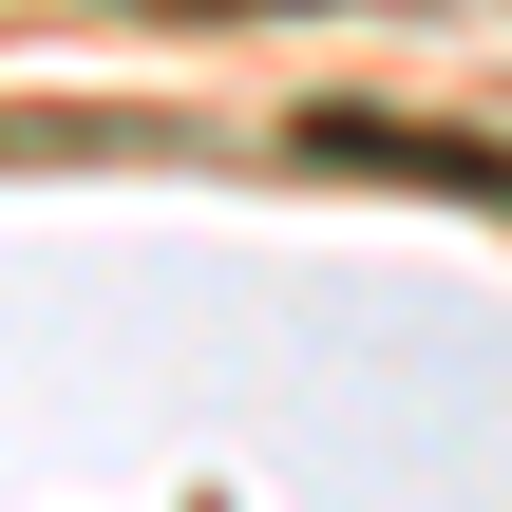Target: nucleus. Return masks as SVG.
<instances>
[{
	"label": "nucleus",
	"mask_w": 512,
	"mask_h": 512,
	"mask_svg": "<svg viewBox=\"0 0 512 512\" xmlns=\"http://www.w3.org/2000/svg\"><path fill=\"white\" fill-rule=\"evenodd\" d=\"M304 152H323V171H399V190H475V209H512V152H494V133H437V114H361V95H323Z\"/></svg>",
	"instance_id": "f257e3e1"
},
{
	"label": "nucleus",
	"mask_w": 512,
	"mask_h": 512,
	"mask_svg": "<svg viewBox=\"0 0 512 512\" xmlns=\"http://www.w3.org/2000/svg\"><path fill=\"white\" fill-rule=\"evenodd\" d=\"M171 19H304V0H171Z\"/></svg>",
	"instance_id": "f03ea898"
}]
</instances>
